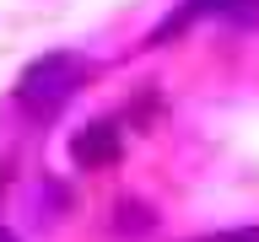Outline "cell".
<instances>
[{"mask_svg":"<svg viewBox=\"0 0 259 242\" xmlns=\"http://www.w3.org/2000/svg\"><path fill=\"white\" fill-rule=\"evenodd\" d=\"M243 0H194L189 6V16H200V11H238Z\"/></svg>","mask_w":259,"mask_h":242,"instance_id":"3957f363","label":"cell"},{"mask_svg":"<svg viewBox=\"0 0 259 242\" xmlns=\"http://www.w3.org/2000/svg\"><path fill=\"white\" fill-rule=\"evenodd\" d=\"M0 242H16V237H11V231H0Z\"/></svg>","mask_w":259,"mask_h":242,"instance_id":"277c9868","label":"cell"},{"mask_svg":"<svg viewBox=\"0 0 259 242\" xmlns=\"http://www.w3.org/2000/svg\"><path fill=\"white\" fill-rule=\"evenodd\" d=\"M76 81H81V59L76 54H49V59H38L27 76H22V108H32V113L60 108Z\"/></svg>","mask_w":259,"mask_h":242,"instance_id":"6da1fadb","label":"cell"},{"mask_svg":"<svg viewBox=\"0 0 259 242\" xmlns=\"http://www.w3.org/2000/svg\"><path fill=\"white\" fill-rule=\"evenodd\" d=\"M70 156H76L81 167H108V161L119 156V129H113V124H92V129H81L76 140H70Z\"/></svg>","mask_w":259,"mask_h":242,"instance_id":"7a4b0ae2","label":"cell"}]
</instances>
